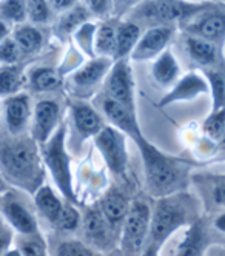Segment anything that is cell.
<instances>
[{"label": "cell", "instance_id": "1", "mask_svg": "<svg viewBox=\"0 0 225 256\" xmlns=\"http://www.w3.org/2000/svg\"><path fill=\"white\" fill-rule=\"evenodd\" d=\"M0 173L10 187H17L34 196L44 186L45 166L40 147L32 138H0Z\"/></svg>", "mask_w": 225, "mask_h": 256}, {"label": "cell", "instance_id": "2", "mask_svg": "<svg viewBox=\"0 0 225 256\" xmlns=\"http://www.w3.org/2000/svg\"><path fill=\"white\" fill-rule=\"evenodd\" d=\"M140 152L148 193L156 199L185 192L188 184L190 164L162 153L145 136L134 142Z\"/></svg>", "mask_w": 225, "mask_h": 256}, {"label": "cell", "instance_id": "3", "mask_svg": "<svg viewBox=\"0 0 225 256\" xmlns=\"http://www.w3.org/2000/svg\"><path fill=\"white\" fill-rule=\"evenodd\" d=\"M196 199L186 192L158 199L152 212L148 244L162 246L178 228L194 224Z\"/></svg>", "mask_w": 225, "mask_h": 256}, {"label": "cell", "instance_id": "4", "mask_svg": "<svg viewBox=\"0 0 225 256\" xmlns=\"http://www.w3.org/2000/svg\"><path fill=\"white\" fill-rule=\"evenodd\" d=\"M66 138V124L62 122L51 139L40 147V156L44 166L51 173L54 184L59 192L65 196L70 204H78V196L72 188V174H71V159L65 145Z\"/></svg>", "mask_w": 225, "mask_h": 256}, {"label": "cell", "instance_id": "5", "mask_svg": "<svg viewBox=\"0 0 225 256\" xmlns=\"http://www.w3.org/2000/svg\"><path fill=\"white\" fill-rule=\"evenodd\" d=\"M152 210L144 199H133L120 228V248L124 256H140L150 233Z\"/></svg>", "mask_w": 225, "mask_h": 256}, {"label": "cell", "instance_id": "6", "mask_svg": "<svg viewBox=\"0 0 225 256\" xmlns=\"http://www.w3.org/2000/svg\"><path fill=\"white\" fill-rule=\"evenodd\" d=\"M208 4H185L173 2V0H159V2H145L138 10V16L144 20L152 22L153 26L166 25L172 26L174 22H182L184 25L190 22L193 17L202 12Z\"/></svg>", "mask_w": 225, "mask_h": 256}, {"label": "cell", "instance_id": "7", "mask_svg": "<svg viewBox=\"0 0 225 256\" xmlns=\"http://www.w3.org/2000/svg\"><path fill=\"white\" fill-rule=\"evenodd\" d=\"M184 28L186 34L212 42L222 50L225 45V5L216 6L208 4L202 12L186 22Z\"/></svg>", "mask_w": 225, "mask_h": 256}, {"label": "cell", "instance_id": "8", "mask_svg": "<svg viewBox=\"0 0 225 256\" xmlns=\"http://www.w3.org/2000/svg\"><path fill=\"white\" fill-rule=\"evenodd\" d=\"M96 148L104 158L112 174H124L128 167V148L125 134L116 128L105 125L94 138Z\"/></svg>", "mask_w": 225, "mask_h": 256}, {"label": "cell", "instance_id": "9", "mask_svg": "<svg viewBox=\"0 0 225 256\" xmlns=\"http://www.w3.org/2000/svg\"><path fill=\"white\" fill-rule=\"evenodd\" d=\"M105 96L120 104L133 113L136 112V96H134V80L133 71L126 59L114 60L108 76L105 79Z\"/></svg>", "mask_w": 225, "mask_h": 256}, {"label": "cell", "instance_id": "10", "mask_svg": "<svg viewBox=\"0 0 225 256\" xmlns=\"http://www.w3.org/2000/svg\"><path fill=\"white\" fill-rule=\"evenodd\" d=\"M31 138L42 147L60 126V105L54 99H40L32 106Z\"/></svg>", "mask_w": 225, "mask_h": 256}, {"label": "cell", "instance_id": "11", "mask_svg": "<svg viewBox=\"0 0 225 256\" xmlns=\"http://www.w3.org/2000/svg\"><path fill=\"white\" fill-rule=\"evenodd\" d=\"M112 64H114L112 59L94 58L88 64H85L82 68L76 70L70 79L72 93L79 98L90 96L104 82V79H106Z\"/></svg>", "mask_w": 225, "mask_h": 256}, {"label": "cell", "instance_id": "12", "mask_svg": "<svg viewBox=\"0 0 225 256\" xmlns=\"http://www.w3.org/2000/svg\"><path fill=\"white\" fill-rule=\"evenodd\" d=\"M174 36L173 26H152L148 28L134 46L133 52H131V59L136 62H145V60H154L158 59L164 51L168 50L172 39Z\"/></svg>", "mask_w": 225, "mask_h": 256}, {"label": "cell", "instance_id": "13", "mask_svg": "<svg viewBox=\"0 0 225 256\" xmlns=\"http://www.w3.org/2000/svg\"><path fill=\"white\" fill-rule=\"evenodd\" d=\"M210 91L208 82L204 78L202 72L190 71L179 78V80L170 88V91L158 102L160 108L173 105L176 102H190L202 94H207Z\"/></svg>", "mask_w": 225, "mask_h": 256}, {"label": "cell", "instance_id": "14", "mask_svg": "<svg viewBox=\"0 0 225 256\" xmlns=\"http://www.w3.org/2000/svg\"><path fill=\"white\" fill-rule=\"evenodd\" d=\"M100 110L104 118L108 120L110 126L116 128V130L128 136L133 142H136L144 136L138 120V113L130 112V110L110 99L108 96H104L100 99Z\"/></svg>", "mask_w": 225, "mask_h": 256}, {"label": "cell", "instance_id": "15", "mask_svg": "<svg viewBox=\"0 0 225 256\" xmlns=\"http://www.w3.org/2000/svg\"><path fill=\"white\" fill-rule=\"evenodd\" d=\"M5 122L10 136H24L32 118L31 98L26 93H18L6 98L4 102Z\"/></svg>", "mask_w": 225, "mask_h": 256}, {"label": "cell", "instance_id": "16", "mask_svg": "<svg viewBox=\"0 0 225 256\" xmlns=\"http://www.w3.org/2000/svg\"><path fill=\"white\" fill-rule=\"evenodd\" d=\"M184 45L190 59L196 65L202 66V70L225 66V58L222 54V50L216 46L214 44L207 42L200 38H196V36L185 34Z\"/></svg>", "mask_w": 225, "mask_h": 256}, {"label": "cell", "instance_id": "17", "mask_svg": "<svg viewBox=\"0 0 225 256\" xmlns=\"http://www.w3.org/2000/svg\"><path fill=\"white\" fill-rule=\"evenodd\" d=\"M2 214L5 221L18 233L26 236H36L39 233L36 216L17 199L10 198V193L2 198Z\"/></svg>", "mask_w": 225, "mask_h": 256}, {"label": "cell", "instance_id": "18", "mask_svg": "<svg viewBox=\"0 0 225 256\" xmlns=\"http://www.w3.org/2000/svg\"><path fill=\"white\" fill-rule=\"evenodd\" d=\"M84 233L86 241L98 248H110L116 232L106 222L99 208H91L84 216Z\"/></svg>", "mask_w": 225, "mask_h": 256}, {"label": "cell", "instance_id": "19", "mask_svg": "<svg viewBox=\"0 0 225 256\" xmlns=\"http://www.w3.org/2000/svg\"><path fill=\"white\" fill-rule=\"evenodd\" d=\"M74 130L78 132L80 139L96 138V134L105 126L104 118L86 102H72L70 105Z\"/></svg>", "mask_w": 225, "mask_h": 256}, {"label": "cell", "instance_id": "20", "mask_svg": "<svg viewBox=\"0 0 225 256\" xmlns=\"http://www.w3.org/2000/svg\"><path fill=\"white\" fill-rule=\"evenodd\" d=\"M131 200L120 193L119 190H111L108 192L104 199L100 200V213L106 219V222L112 227L116 233L122 228V224L126 218L128 208H130Z\"/></svg>", "mask_w": 225, "mask_h": 256}, {"label": "cell", "instance_id": "21", "mask_svg": "<svg viewBox=\"0 0 225 256\" xmlns=\"http://www.w3.org/2000/svg\"><path fill=\"white\" fill-rule=\"evenodd\" d=\"M179 74L180 68L178 59L173 56L170 50L164 51L158 59H154V64L152 66V78L159 86H173L179 80Z\"/></svg>", "mask_w": 225, "mask_h": 256}, {"label": "cell", "instance_id": "22", "mask_svg": "<svg viewBox=\"0 0 225 256\" xmlns=\"http://www.w3.org/2000/svg\"><path fill=\"white\" fill-rule=\"evenodd\" d=\"M140 26L136 22H118L116 26V48L112 60H122L126 56H131L134 46L140 39Z\"/></svg>", "mask_w": 225, "mask_h": 256}, {"label": "cell", "instance_id": "23", "mask_svg": "<svg viewBox=\"0 0 225 256\" xmlns=\"http://www.w3.org/2000/svg\"><path fill=\"white\" fill-rule=\"evenodd\" d=\"M12 40L16 42L20 56H31L39 52L44 46V34L34 25H18L12 31Z\"/></svg>", "mask_w": 225, "mask_h": 256}, {"label": "cell", "instance_id": "24", "mask_svg": "<svg viewBox=\"0 0 225 256\" xmlns=\"http://www.w3.org/2000/svg\"><path fill=\"white\" fill-rule=\"evenodd\" d=\"M34 202H36V207L39 208V212L52 226L56 221H58V218L60 216L62 208L65 206L60 200V198L56 194V192L50 186H42L34 193Z\"/></svg>", "mask_w": 225, "mask_h": 256}, {"label": "cell", "instance_id": "25", "mask_svg": "<svg viewBox=\"0 0 225 256\" xmlns=\"http://www.w3.org/2000/svg\"><path fill=\"white\" fill-rule=\"evenodd\" d=\"M205 252V230L200 221L190 226L185 238L176 248L174 256H204Z\"/></svg>", "mask_w": 225, "mask_h": 256}, {"label": "cell", "instance_id": "26", "mask_svg": "<svg viewBox=\"0 0 225 256\" xmlns=\"http://www.w3.org/2000/svg\"><path fill=\"white\" fill-rule=\"evenodd\" d=\"M116 26L118 22L105 20L96 28L94 36V54L96 58L112 59L116 48Z\"/></svg>", "mask_w": 225, "mask_h": 256}, {"label": "cell", "instance_id": "27", "mask_svg": "<svg viewBox=\"0 0 225 256\" xmlns=\"http://www.w3.org/2000/svg\"><path fill=\"white\" fill-rule=\"evenodd\" d=\"M28 84L36 93H50L60 86V76L54 68L39 66L30 71Z\"/></svg>", "mask_w": 225, "mask_h": 256}, {"label": "cell", "instance_id": "28", "mask_svg": "<svg viewBox=\"0 0 225 256\" xmlns=\"http://www.w3.org/2000/svg\"><path fill=\"white\" fill-rule=\"evenodd\" d=\"M25 82V74L22 66L18 65H4L0 66V98H11L18 94Z\"/></svg>", "mask_w": 225, "mask_h": 256}, {"label": "cell", "instance_id": "29", "mask_svg": "<svg viewBox=\"0 0 225 256\" xmlns=\"http://www.w3.org/2000/svg\"><path fill=\"white\" fill-rule=\"evenodd\" d=\"M202 74L207 79L208 88L212 91V99H213L212 112L225 110V66L202 70Z\"/></svg>", "mask_w": 225, "mask_h": 256}, {"label": "cell", "instance_id": "30", "mask_svg": "<svg viewBox=\"0 0 225 256\" xmlns=\"http://www.w3.org/2000/svg\"><path fill=\"white\" fill-rule=\"evenodd\" d=\"M198 182L216 207L225 208V174H205L198 176Z\"/></svg>", "mask_w": 225, "mask_h": 256}, {"label": "cell", "instance_id": "31", "mask_svg": "<svg viewBox=\"0 0 225 256\" xmlns=\"http://www.w3.org/2000/svg\"><path fill=\"white\" fill-rule=\"evenodd\" d=\"M88 19H90L88 10L78 4V6H74L72 10L60 16V19L58 22V31L64 36L74 34L80 26L88 24Z\"/></svg>", "mask_w": 225, "mask_h": 256}, {"label": "cell", "instance_id": "32", "mask_svg": "<svg viewBox=\"0 0 225 256\" xmlns=\"http://www.w3.org/2000/svg\"><path fill=\"white\" fill-rule=\"evenodd\" d=\"M0 20L14 26L24 25L26 20V2H20V0L0 2Z\"/></svg>", "mask_w": 225, "mask_h": 256}, {"label": "cell", "instance_id": "33", "mask_svg": "<svg viewBox=\"0 0 225 256\" xmlns=\"http://www.w3.org/2000/svg\"><path fill=\"white\" fill-rule=\"evenodd\" d=\"M52 17V10L44 0H30L26 2V19L32 25H46Z\"/></svg>", "mask_w": 225, "mask_h": 256}, {"label": "cell", "instance_id": "34", "mask_svg": "<svg viewBox=\"0 0 225 256\" xmlns=\"http://www.w3.org/2000/svg\"><path fill=\"white\" fill-rule=\"evenodd\" d=\"M202 130L210 140L218 142L225 132V110H220V112H212L210 116L204 120Z\"/></svg>", "mask_w": 225, "mask_h": 256}, {"label": "cell", "instance_id": "35", "mask_svg": "<svg viewBox=\"0 0 225 256\" xmlns=\"http://www.w3.org/2000/svg\"><path fill=\"white\" fill-rule=\"evenodd\" d=\"M82 222V218L79 210L74 207L72 204L66 202L62 208L60 216L58 218V221L54 222V226L62 232H74Z\"/></svg>", "mask_w": 225, "mask_h": 256}, {"label": "cell", "instance_id": "36", "mask_svg": "<svg viewBox=\"0 0 225 256\" xmlns=\"http://www.w3.org/2000/svg\"><path fill=\"white\" fill-rule=\"evenodd\" d=\"M96 25L94 24H85L84 26H80L76 32H74V38H76L79 46L88 54L91 59L96 58L94 54V36H96Z\"/></svg>", "mask_w": 225, "mask_h": 256}, {"label": "cell", "instance_id": "37", "mask_svg": "<svg viewBox=\"0 0 225 256\" xmlns=\"http://www.w3.org/2000/svg\"><path fill=\"white\" fill-rule=\"evenodd\" d=\"M56 256H94V253L85 242L78 240H68L59 244Z\"/></svg>", "mask_w": 225, "mask_h": 256}, {"label": "cell", "instance_id": "38", "mask_svg": "<svg viewBox=\"0 0 225 256\" xmlns=\"http://www.w3.org/2000/svg\"><path fill=\"white\" fill-rule=\"evenodd\" d=\"M18 59H20V51H18L12 38H10L0 45V65H17Z\"/></svg>", "mask_w": 225, "mask_h": 256}, {"label": "cell", "instance_id": "39", "mask_svg": "<svg viewBox=\"0 0 225 256\" xmlns=\"http://www.w3.org/2000/svg\"><path fill=\"white\" fill-rule=\"evenodd\" d=\"M85 8L88 10L90 16H96L100 19H106L110 12L114 10V4L112 2H105V0H90L85 2Z\"/></svg>", "mask_w": 225, "mask_h": 256}, {"label": "cell", "instance_id": "40", "mask_svg": "<svg viewBox=\"0 0 225 256\" xmlns=\"http://www.w3.org/2000/svg\"><path fill=\"white\" fill-rule=\"evenodd\" d=\"M20 253L22 256H46V250L45 246L40 242V240H32V241H26L20 246Z\"/></svg>", "mask_w": 225, "mask_h": 256}, {"label": "cell", "instance_id": "41", "mask_svg": "<svg viewBox=\"0 0 225 256\" xmlns=\"http://www.w3.org/2000/svg\"><path fill=\"white\" fill-rule=\"evenodd\" d=\"M11 240V232L8 228V226L0 219V256H5V253L8 252V244Z\"/></svg>", "mask_w": 225, "mask_h": 256}, {"label": "cell", "instance_id": "42", "mask_svg": "<svg viewBox=\"0 0 225 256\" xmlns=\"http://www.w3.org/2000/svg\"><path fill=\"white\" fill-rule=\"evenodd\" d=\"M48 4L52 11L60 12V14H65L74 6H78V2H74V0H52V2H48Z\"/></svg>", "mask_w": 225, "mask_h": 256}, {"label": "cell", "instance_id": "43", "mask_svg": "<svg viewBox=\"0 0 225 256\" xmlns=\"http://www.w3.org/2000/svg\"><path fill=\"white\" fill-rule=\"evenodd\" d=\"M11 38V30L10 25H6L5 22L0 20V45H2L5 40H8Z\"/></svg>", "mask_w": 225, "mask_h": 256}, {"label": "cell", "instance_id": "44", "mask_svg": "<svg viewBox=\"0 0 225 256\" xmlns=\"http://www.w3.org/2000/svg\"><path fill=\"white\" fill-rule=\"evenodd\" d=\"M159 246L154 244H146V247L144 248V252L140 253V256H159Z\"/></svg>", "mask_w": 225, "mask_h": 256}, {"label": "cell", "instance_id": "45", "mask_svg": "<svg viewBox=\"0 0 225 256\" xmlns=\"http://www.w3.org/2000/svg\"><path fill=\"white\" fill-rule=\"evenodd\" d=\"M213 224H214V227H216L218 232H220V233L225 234V212L216 216V219H214V222H213Z\"/></svg>", "mask_w": 225, "mask_h": 256}, {"label": "cell", "instance_id": "46", "mask_svg": "<svg viewBox=\"0 0 225 256\" xmlns=\"http://www.w3.org/2000/svg\"><path fill=\"white\" fill-rule=\"evenodd\" d=\"M11 192V187L8 186V182L4 179L2 173H0V196H5Z\"/></svg>", "mask_w": 225, "mask_h": 256}, {"label": "cell", "instance_id": "47", "mask_svg": "<svg viewBox=\"0 0 225 256\" xmlns=\"http://www.w3.org/2000/svg\"><path fill=\"white\" fill-rule=\"evenodd\" d=\"M216 144H218V148H219L220 152H225V132H224V134L220 136V139H219Z\"/></svg>", "mask_w": 225, "mask_h": 256}, {"label": "cell", "instance_id": "48", "mask_svg": "<svg viewBox=\"0 0 225 256\" xmlns=\"http://www.w3.org/2000/svg\"><path fill=\"white\" fill-rule=\"evenodd\" d=\"M5 256H22V253H20V250L14 248V250H8V252L5 253Z\"/></svg>", "mask_w": 225, "mask_h": 256}, {"label": "cell", "instance_id": "49", "mask_svg": "<svg viewBox=\"0 0 225 256\" xmlns=\"http://www.w3.org/2000/svg\"><path fill=\"white\" fill-rule=\"evenodd\" d=\"M2 198H4V196H0V202H2Z\"/></svg>", "mask_w": 225, "mask_h": 256}, {"label": "cell", "instance_id": "50", "mask_svg": "<svg viewBox=\"0 0 225 256\" xmlns=\"http://www.w3.org/2000/svg\"><path fill=\"white\" fill-rule=\"evenodd\" d=\"M212 256H220V254H212Z\"/></svg>", "mask_w": 225, "mask_h": 256}, {"label": "cell", "instance_id": "51", "mask_svg": "<svg viewBox=\"0 0 225 256\" xmlns=\"http://www.w3.org/2000/svg\"><path fill=\"white\" fill-rule=\"evenodd\" d=\"M0 113H2V106H0Z\"/></svg>", "mask_w": 225, "mask_h": 256}]
</instances>
